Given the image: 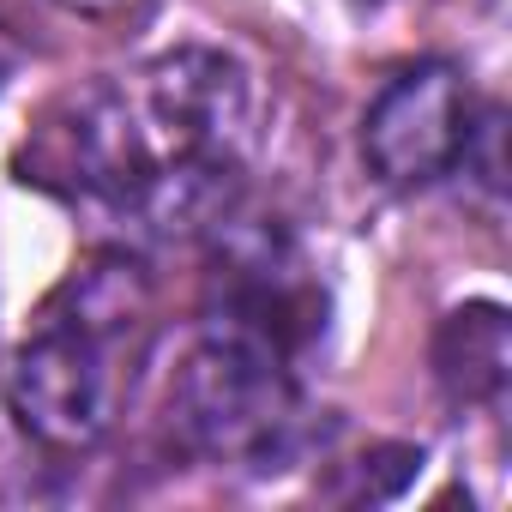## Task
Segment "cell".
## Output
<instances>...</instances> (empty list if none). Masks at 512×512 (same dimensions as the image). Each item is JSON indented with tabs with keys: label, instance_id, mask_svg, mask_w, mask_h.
<instances>
[{
	"label": "cell",
	"instance_id": "5b68a950",
	"mask_svg": "<svg viewBox=\"0 0 512 512\" xmlns=\"http://www.w3.org/2000/svg\"><path fill=\"white\" fill-rule=\"evenodd\" d=\"M434 374L452 404H500L506 374H512V332L500 302H470L446 314L434 338Z\"/></svg>",
	"mask_w": 512,
	"mask_h": 512
},
{
	"label": "cell",
	"instance_id": "8992f818",
	"mask_svg": "<svg viewBox=\"0 0 512 512\" xmlns=\"http://www.w3.org/2000/svg\"><path fill=\"white\" fill-rule=\"evenodd\" d=\"M13 61H19V49H13L7 25H0V91H7V79H13Z\"/></svg>",
	"mask_w": 512,
	"mask_h": 512
},
{
	"label": "cell",
	"instance_id": "277c9868",
	"mask_svg": "<svg viewBox=\"0 0 512 512\" xmlns=\"http://www.w3.org/2000/svg\"><path fill=\"white\" fill-rule=\"evenodd\" d=\"M476 121L458 67L416 61L386 79L362 115V157L386 187H428L470 157Z\"/></svg>",
	"mask_w": 512,
	"mask_h": 512
},
{
	"label": "cell",
	"instance_id": "3957f363",
	"mask_svg": "<svg viewBox=\"0 0 512 512\" xmlns=\"http://www.w3.org/2000/svg\"><path fill=\"white\" fill-rule=\"evenodd\" d=\"M169 434L181 452L229 470H278L302 446V392L284 356L260 338L211 332L193 344L169 386Z\"/></svg>",
	"mask_w": 512,
	"mask_h": 512
},
{
	"label": "cell",
	"instance_id": "6da1fadb",
	"mask_svg": "<svg viewBox=\"0 0 512 512\" xmlns=\"http://www.w3.org/2000/svg\"><path fill=\"white\" fill-rule=\"evenodd\" d=\"M253 145V79L223 49H169L133 79L61 97L19 151V181L145 223H199Z\"/></svg>",
	"mask_w": 512,
	"mask_h": 512
},
{
	"label": "cell",
	"instance_id": "52a82bcc",
	"mask_svg": "<svg viewBox=\"0 0 512 512\" xmlns=\"http://www.w3.org/2000/svg\"><path fill=\"white\" fill-rule=\"evenodd\" d=\"M61 7H79V13H109V7H121V0H61Z\"/></svg>",
	"mask_w": 512,
	"mask_h": 512
},
{
	"label": "cell",
	"instance_id": "7a4b0ae2",
	"mask_svg": "<svg viewBox=\"0 0 512 512\" xmlns=\"http://www.w3.org/2000/svg\"><path fill=\"white\" fill-rule=\"evenodd\" d=\"M145 314H151V290L133 260L103 253L85 272H73L13 356L7 374L13 416L43 446L61 452L97 446L127 398Z\"/></svg>",
	"mask_w": 512,
	"mask_h": 512
}]
</instances>
